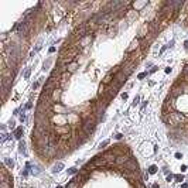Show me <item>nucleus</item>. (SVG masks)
Masks as SVG:
<instances>
[{
    "label": "nucleus",
    "instance_id": "obj_1",
    "mask_svg": "<svg viewBox=\"0 0 188 188\" xmlns=\"http://www.w3.org/2000/svg\"><path fill=\"white\" fill-rule=\"evenodd\" d=\"M88 34H89V33H88V26H86V24H81L79 27H77V28H75L74 38H77V40L79 41V40H82L84 37H86Z\"/></svg>",
    "mask_w": 188,
    "mask_h": 188
},
{
    "label": "nucleus",
    "instance_id": "obj_2",
    "mask_svg": "<svg viewBox=\"0 0 188 188\" xmlns=\"http://www.w3.org/2000/svg\"><path fill=\"white\" fill-rule=\"evenodd\" d=\"M123 177L127 178L129 181L133 184V182H139V181H140L141 174H140V171H124L123 173Z\"/></svg>",
    "mask_w": 188,
    "mask_h": 188
},
{
    "label": "nucleus",
    "instance_id": "obj_3",
    "mask_svg": "<svg viewBox=\"0 0 188 188\" xmlns=\"http://www.w3.org/2000/svg\"><path fill=\"white\" fill-rule=\"evenodd\" d=\"M168 120H170V124H180L181 120H184V118L177 112H171L168 113Z\"/></svg>",
    "mask_w": 188,
    "mask_h": 188
},
{
    "label": "nucleus",
    "instance_id": "obj_4",
    "mask_svg": "<svg viewBox=\"0 0 188 188\" xmlns=\"http://www.w3.org/2000/svg\"><path fill=\"white\" fill-rule=\"evenodd\" d=\"M126 171H139V165H137V161L134 158H129L127 163L123 165Z\"/></svg>",
    "mask_w": 188,
    "mask_h": 188
},
{
    "label": "nucleus",
    "instance_id": "obj_5",
    "mask_svg": "<svg viewBox=\"0 0 188 188\" xmlns=\"http://www.w3.org/2000/svg\"><path fill=\"white\" fill-rule=\"evenodd\" d=\"M182 92H184V86H182L181 82H177V84H174L171 86V96L177 98L178 95H181Z\"/></svg>",
    "mask_w": 188,
    "mask_h": 188
},
{
    "label": "nucleus",
    "instance_id": "obj_6",
    "mask_svg": "<svg viewBox=\"0 0 188 188\" xmlns=\"http://www.w3.org/2000/svg\"><path fill=\"white\" fill-rule=\"evenodd\" d=\"M54 133L58 134V136L69 134V126H55V127H54Z\"/></svg>",
    "mask_w": 188,
    "mask_h": 188
},
{
    "label": "nucleus",
    "instance_id": "obj_7",
    "mask_svg": "<svg viewBox=\"0 0 188 188\" xmlns=\"http://www.w3.org/2000/svg\"><path fill=\"white\" fill-rule=\"evenodd\" d=\"M82 130L85 132L86 134H91L92 132L95 130V122H85L84 124H82Z\"/></svg>",
    "mask_w": 188,
    "mask_h": 188
},
{
    "label": "nucleus",
    "instance_id": "obj_8",
    "mask_svg": "<svg viewBox=\"0 0 188 188\" xmlns=\"http://www.w3.org/2000/svg\"><path fill=\"white\" fill-rule=\"evenodd\" d=\"M127 160H129V156L127 154H122V156H118L116 157V161H115V165H124L126 163H127Z\"/></svg>",
    "mask_w": 188,
    "mask_h": 188
},
{
    "label": "nucleus",
    "instance_id": "obj_9",
    "mask_svg": "<svg viewBox=\"0 0 188 188\" xmlns=\"http://www.w3.org/2000/svg\"><path fill=\"white\" fill-rule=\"evenodd\" d=\"M92 161L95 163V165H96V167H107V165H109L106 163V160H105L102 156H98V157H95Z\"/></svg>",
    "mask_w": 188,
    "mask_h": 188
},
{
    "label": "nucleus",
    "instance_id": "obj_10",
    "mask_svg": "<svg viewBox=\"0 0 188 188\" xmlns=\"http://www.w3.org/2000/svg\"><path fill=\"white\" fill-rule=\"evenodd\" d=\"M54 120L57 122V126H68V123H67V118H65V115H57Z\"/></svg>",
    "mask_w": 188,
    "mask_h": 188
},
{
    "label": "nucleus",
    "instance_id": "obj_11",
    "mask_svg": "<svg viewBox=\"0 0 188 188\" xmlns=\"http://www.w3.org/2000/svg\"><path fill=\"white\" fill-rule=\"evenodd\" d=\"M61 95H62V89H61V88H57V89L51 94V99H52V102H60Z\"/></svg>",
    "mask_w": 188,
    "mask_h": 188
},
{
    "label": "nucleus",
    "instance_id": "obj_12",
    "mask_svg": "<svg viewBox=\"0 0 188 188\" xmlns=\"http://www.w3.org/2000/svg\"><path fill=\"white\" fill-rule=\"evenodd\" d=\"M148 28H150V26H148V23H144L143 26L140 27V30H139V38H143L146 37V34H147Z\"/></svg>",
    "mask_w": 188,
    "mask_h": 188
},
{
    "label": "nucleus",
    "instance_id": "obj_13",
    "mask_svg": "<svg viewBox=\"0 0 188 188\" xmlns=\"http://www.w3.org/2000/svg\"><path fill=\"white\" fill-rule=\"evenodd\" d=\"M91 41H92V36H91V34H88L86 37H84L82 40H79V45H81V47H85V45H88Z\"/></svg>",
    "mask_w": 188,
    "mask_h": 188
},
{
    "label": "nucleus",
    "instance_id": "obj_14",
    "mask_svg": "<svg viewBox=\"0 0 188 188\" xmlns=\"http://www.w3.org/2000/svg\"><path fill=\"white\" fill-rule=\"evenodd\" d=\"M139 44H140L139 38H137V40H133V41H132V44H130V47L127 48V52H133L134 50H137V48H139Z\"/></svg>",
    "mask_w": 188,
    "mask_h": 188
},
{
    "label": "nucleus",
    "instance_id": "obj_15",
    "mask_svg": "<svg viewBox=\"0 0 188 188\" xmlns=\"http://www.w3.org/2000/svg\"><path fill=\"white\" fill-rule=\"evenodd\" d=\"M81 187H82V184L78 181L77 178H74V180H72V181H71L65 188H81Z\"/></svg>",
    "mask_w": 188,
    "mask_h": 188
},
{
    "label": "nucleus",
    "instance_id": "obj_16",
    "mask_svg": "<svg viewBox=\"0 0 188 188\" xmlns=\"http://www.w3.org/2000/svg\"><path fill=\"white\" fill-rule=\"evenodd\" d=\"M77 68H78V62H77V61H74V62H71V64H68L67 71L69 72V74H72V72H75V71H77Z\"/></svg>",
    "mask_w": 188,
    "mask_h": 188
},
{
    "label": "nucleus",
    "instance_id": "obj_17",
    "mask_svg": "<svg viewBox=\"0 0 188 188\" xmlns=\"http://www.w3.org/2000/svg\"><path fill=\"white\" fill-rule=\"evenodd\" d=\"M112 79H113V74H112V72H109V74L103 78V81H102V85H105V86H106V85H109L112 82Z\"/></svg>",
    "mask_w": 188,
    "mask_h": 188
},
{
    "label": "nucleus",
    "instance_id": "obj_18",
    "mask_svg": "<svg viewBox=\"0 0 188 188\" xmlns=\"http://www.w3.org/2000/svg\"><path fill=\"white\" fill-rule=\"evenodd\" d=\"M69 77H71V74L68 72V71H67V72H64V74H61V81H60V84L64 85L65 82H67V81L69 79Z\"/></svg>",
    "mask_w": 188,
    "mask_h": 188
},
{
    "label": "nucleus",
    "instance_id": "obj_19",
    "mask_svg": "<svg viewBox=\"0 0 188 188\" xmlns=\"http://www.w3.org/2000/svg\"><path fill=\"white\" fill-rule=\"evenodd\" d=\"M146 4H147V3H146V2H143V3H133V6H134V9H136V11H137L139 9H141V7L146 6Z\"/></svg>",
    "mask_w": 188,
    "mask_h": 188
},
{
    "label": "nucleus",
    "instance_id": "obj_20",
    "mask_svg": "<svg viewBox=\"0 0 188 188\" xmlns=\"http://www.w3.org/2000/svg\"><path fill=\"white\" fill-rule=\"evenodd\" d=\"M61 168H62V163H57V164L54 165V170H52V171H54V173H58Z\"/></svg>",
    "mask_w": 188,
    "mask_h": 188
},
{
    "label": "nucleus",
    "instance_id": "obj_21",
    "mask_svg": "<svg viewBox=\"0 0 188 188\" xmlns=\"http://www.w3.org/2000/svg\"><path fill=\"white\" fill-rule=\"evenodd\" d=\"M4 163H6V164L9 165L10 168H13V167H14V161H13V160H10V158H6V160H4Z\"/></svg>",
    "mask_w": 188,
    "mask_h": 188
},
{
    "label": "nucleus",
    "instance_id": "obj_22",
    "mask_svg": "<svg viewBox=\"0 0 188 188\" xmlns=\"http://www.w3.org/2000/svg\"><path fill=\"white\" fill-rule=\"evenodd\" d=\"M21 133H23V129L19 127V129L16 130V139H20V137H21Z\"/></svg>",
    "mask_w": 188,
    "mask_h": 188
},
{
    "label": "nucleus",
    "instance_id": "obj_23",
    "mask_svg": "<svg viewBox=\"0 0 188 188\" xmlns=\"http://www.w3.org/2000/svg\"><path fill=\"white\" fill-rule=\"evenodd\" d=\"M0 188H11V182H2Z\"/></svg>",
    "mask_w": 188,
    "mask_h": 188
},
{
    "label": "nucleus",
    "instance_id": "obj_24",
    "mask_svg": "<svg viewBox=\"0 0 188 188\" xmlns=\"http://www.w3.org/2000/svg\"><path fill=\"white\" fill-rule=\"evenodd\" d=\"M19 147H20V151H21V153H24V151H26V144H24V141H20Z\"/></svg>",
    "mask_w": 188,
    "mask_h": 188
},
{
    "label": "nucleus",
    "instance_id": "obj_25",
    "mask_svg": "<svg viewBox=\"0 0 188 188\" xmlns=\"http://www.w3.org/2000/svg\"><path fill=\"white\" fill-rule=\"evenodd\" d=\"M127 17H130V19H133V17H137V11H134V10H132L130 13L127 14Z\"/></svg>",
    "mask_w": 188,
    "mask_h": 188
},
{
    "label": "nucleus",
    "instance_id": "obj_26",
    "mask_svg": "<svg viewBox=\"0 0 188 188\" xmlns=\"http://www.w3.org/2000/svg\"><path fill=\"white\" fill-rule=\"evenodd\" d=\"M77 173V168H69L68 170V174H75Z\"/></svg>",
    "mask_w": 188,
    "mask_h": 188
},
{
    "label": "nucleus",
    "instance_id": "obj_27",
    "mask_svg": "<svg viewBox=\"0 0 188 188\" xmlns=\"http://www.w3.org/2000/svg\"><path fill=\"white\" fill-rule=\"evenodd\" d=\"M136 188H146V187H144L143 184H141L140 181H139V182H136Z\"/></svg>",
    "mask_w": 188,
    "mask_h": 188
},
{
    "label": "nucleus",
    "instance_id": "obj_28",
    "mask_svg": "<svg viewBox=\"0 0 188 188\" xmlns=\"http://www.w3.org/2000/svg\"><path fill=\"white\" fill-rule=\"evenodd\" d=\"M157 171V167H156V165H151L150 167V173H156Z\"/></svg>",
    "mask_w": 188,
    "mask_h": 188
},
{
    "label": "nucleus",
    "instance_id": "obj_29",
    "mask_svg": "<svg viewBox=\"0 0 188 188\" xmlns=\"http://www.w3.org/2000/svg\"><path fill=\"white\" fill-rule=\"evenodd\" d=\"M146 75H147V72H141V74L139 75V79H143V78H144Z\"/></svg>",
    "mask_w": 188,
    "mask_h": 188
},
{
    "label": "nucleus",
    "instance_id": "obj_30",
    "mask_svg": "<svg viewBox=\"0 0 188 188\" xmlns=\"http://www.w3.org/2000/svg\"><path fill=\"white\" fill-rule=\"evenodd\" d=\"M182 86H184V92L188 94V84H182Z\"/></svg>",
    "mask_w": 188,
    "mask_h": 188
},
{
    "label": "nucleus",
    "instance_id": "obj_31",
    "mask_svg": "<svg viewBox=\"0 0 188 188\" xmlns=\"http://www.w3.org/2000/svg\"><path fill=\"white\" fill-rule=\"evenodd\" d=\"M177 180H178V181H182V180H184V177H182V175H177Z\"/></svg>",
    "mask_w": 188,
    "mask_h": 188
},
{
    "label": "nucleus",
    "instance_id": "obj_32",
    "mask_svg": "<svg viewBox=\"0 0 188 188\" xmlns=\"http://www.w3.org/2000/svg\"><path fill=\"white\" fill-rule=\"evenodd\" d=\"M171 178H173V175H171V174L167 175V181H171Z\"/></svg>",
    "mask_w": 188,
    "mask_h": 188
},
{
    "label": "nucleus",
    "instance_id": "obj_33",
    "mask_svg": "<svg viewBox=\"0 0 188 188\" xmlns=\"http://www.w3.org/2000/svg\"><path fill=\"white\" fill-rule=\"evenodd\" d=\"M28 75H30V69H27V71H26V78H28Z\"/></svg>",
    "mask_w": 188,
    "mask_h": 188
},
{
    "label": "nucleus",
    "instance_id": "obj_34",
    "mask_svg": "<svg viewBox=\"0 0 188 188\" xmlns=\"http://www.w3.org/2000/svg\"><path fill=\"white\" fill-rule=\"evenodd\" d=\"M184 74H188V65L185 67V71H184Z\"/></svg>",
    "mask_w": 188,
    "mask_h": 188
},
{
    "label": "nucleus",
    "instance_id": "obj_35",
    "mask_svg": "<svg viewBox=\"0 0 188 188\" xmlns=\"http://www.w3.org/2000/svg\"><path fill=\"white\" fill-rule=\"evenodd\" d=\"M151 188H158V185H157V184H154V185H153V187H151Z\"/></svg>",
    "mask_w": 188,
    "mask_h": 188
},
{
    "label": "nucleus",
    "instance_id": "obj_36",
    "mask_svg": "<svg viewBox=\"0 0 188 188\" xmlns=\"http://www.w3.org/2000/svg\"><path fill=\"white\" fill-rule=\"evenodd\" d=\"M185 48H188V41H185Z\"/></svg>",
    "mask_w": 188,
    "mask_h": 188
}]
</instances>
